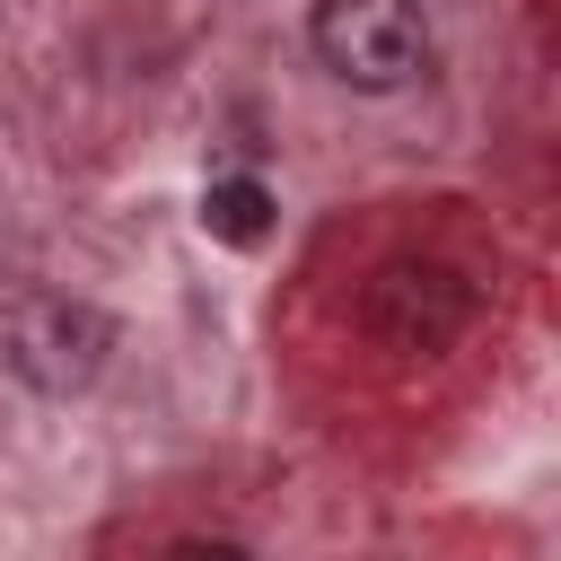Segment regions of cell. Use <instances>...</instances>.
<instances>
[{
	"label": "cell",
	"instance_id": "cell-1",
	"mask_svg": "<svg viewBox=\"0 0 561 561\" xmlns=\"http://www.w3.org/2000/svg\"><path fill=\"white\" fill-rule=\"evenodd\" d=\"M0 359H9L18 386L53 394V403L88 394L105 377V359H114V316L88 307V298H70V289H26L0 316Z\"/></svg>",
	"mask_w": 561,
	"mask_h": 561
},
{
	"label": "cell",
	"instance_id": "cell-2",
	"mask_svg": "<svg viewBox=\"0 0 561 561\" xmlns=\"http://www.w3.org/2000/svg\"><path fill=\"white\" fill-rule=\"evenodd\" d=\"M307 44L359 96H394V88H412L430 70V18H421V0H316L307 9Z\"/></svg>",
	"mask_w": 561,
	"mask_h": 561
},
{
	"label": "cell",
	"instance_id": "cell-3",
	"mask_svg": "<svg viewBox=\"0 0 561 561\" xmlns=\"http://www.w3.org/2000/svg\"><path fill=\"white\" fill-rule=\"evenodd\" d=\"M359 324H368L377 351L430 359L473 324V280L456 263H438V254H394V263H377V280L359 298Z\"/></svg>",
	"mask_w": 561,
	"mask_h": 561
},
{
	"label": "cell",
	"instance_id": "cell-4",
	"mask_svg": "<svg viewBox=\"0 0 561 561\" xmlns=\"http://www.w3.org/2000/svg\"><path fill=\"white\" fill-rule=\"evenodd\" d=\"M202 228H210L219 245H263V237H272V193H263V175H210V184H202Z\"/></svg>",
	"mask_w": 561,
	"mask_h": 561
},
{
	"label": "cell",
	"instance_id": "cell-5",
	"mask_svg": "<svg viewBox=\"0 0 561 561\" xmlns=\"http://www.w3.org/2000/svg\"><path fill=\"white\" fill-rule=\"evenodd\" d=\"M167 561H254L245 543H228V535H202V543H175Z\"/></svg>",
	"mask_w": 561,
	"mask_h": 561
}]
</instances>
